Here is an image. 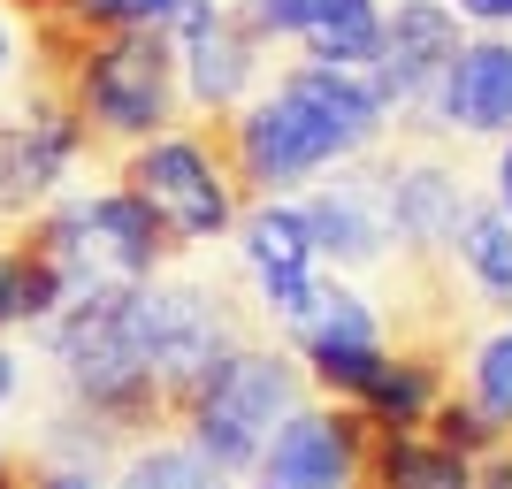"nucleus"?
I'll return each instance as SVG.
<instances>
[{
  "mask_svg": "<svg viewBox=\"0 0 512 489\" xmlns=\"http://www.w3.org/2000/svg\"><path fill=\"white\" fill-rule=\"evenodd\" d=\"M383 130L390 107L367 85V69L291 62L276 85H260L222 123V153H230V176L245 199H299V184L367 161L383 146Z\"/></svg>",
  "mask_w": 512,
  "mask_h": 489,
  "instance_id": "1",
  "label": "nucleus"
},
{
  "mask_svg": "<svg viewBox=\"0 0 512 489\" xmlns=\"http://www.w3.org/2000/svg\"><path fill=\"white\" fill-rule=\"evenodd\" d=\"M46 85L77 107L92 146H146L184 123V85H176V39L169 31H85Z\"/></svg>",
  "mask_w": 512,
  "mask_h": 489,
  "instance_id": "2",
  "label": "nucleus"
},
{
  "mask_svg": "<svg viewBox=\"0 0 512 489\" xmlns=\"http://www.w3.org/2000/svg\"><path fill=\"white\" fill-rule=\"evenodd\" d=\"M299 405H306V367L291 360V344H245L237 360H222L207 383H199V398L184 405L176 436L199 444L214 467L237 482V474L260 467L268 436H276Z\"/></svg>",
  "mask_w": 512,
  "mask_h": 489,
  "instance_id": "3",
  "label": "nucleus"
},
{
  "mask_svg": "<svg viewBox=\"0 0 512 489\" xmlns=\"http://www.w3.org/2000/svg\"><path fill=\"white\" fill-rule=\"evenodd\" d=\"M123 184L161 214V230H169L176 253H192V245H214V237L237 230V214H245V192H237L230 176V153L214 130H161L146 146L123 153Z\"/></svg>",
  "mask_w": 512,
  "mask_h": 489,
  "instance_id": "4",
  "label": "nucleus"
},
{
  "mask_svg": "<svg viewBox=\"0 0 512 489\" xmlns=\"http://www.w3.org/2000/svg\"><path fill=\"white\" fill-rule=\"evenodd\" d=\"M85 153H92V130L77 123V107L54 85L31 92L23 115H0V214L31 222L46 199L69 192V176H77Z\"/></svg>",
  "mask_w": 512,
  "mask_h": 489,
  "instance_id": "5",
  "label": "nucleus"
},
{
  "mask_svg": "<svg viewBox=\"0 0 512 489\" xmlns=\"http://www.w3.org/2000/svg\"><path fill=\"white\" fill-rule=\"evenodd\" d=\"M176 85H184V115L230 123L237 107L268 85V46L245 31L237 0H207L192 23H176Z\"/></svg>",
  "mask_w": 512,
  "mask_h": 489,
  "instance_id": "6",
  "label": "nucleus"
},
{
  "mask_svg": "<svg viewBox=\"0 0 512 489\" xmlns=\"http://www.w3.org/2000/svg\"><path fill=\"white\" fill-rule=\"evenodd\" d=\"M230 237H237V260H245V276H253V291H260V321L291 329L321 298V283H329L299 199H245Z\"/></svg>",
  "mask_w": 512,
  "mask_h": 489,
  "instance_id": "7",
  "label": "nucleus"
},
{
  "mask_svg": "<svg viewBox=\"0 0 512 489\" xmlns=\"http://www.w3.org/2000/svg\"><path fill=\"white\" fill-rule=\"evenodd\" d=\"M467 46V23L451 16L444 0H383V46H375V62H367V85L383 92L390 123L406 115L421 123L428 92L444 85L451 54Z\"/></svg>",
  "mask_w": 512,
  "mask_h": 489,
  "instance_id": "8",
  "label": "nucleus"
},
{
  "mask_svg": "<svg viewBox=\"0 0 512 489\" xmlns=\"http://www.w3.org/2000/svg\"><path fill=\"white\" fill-rule=\"evenodd\" d=\"M360 451H367V413L360 405H314L306 398L291 421L268 436L253 482L268 489H360Z\"/></svg>",
  "mask_w": 512,
  "mask_h": 489,
  "instance_id": "9",
  "label": "nucleus"
},
{
  "mask_svg": "<svg viewBox=\"0 0 512 489\" xmlns=\"http://www.w3.org/2000/svg\"><path fill=\"white\" fill-rule=\"evenodd\" d=\"M260 46H299L321 69H367L383 46V0H237Z\"/></svg>",
  "mask_w": 512,
  "mask_h": 489,
  "instance_id": "10",
  "label": "nucleus"
},
{
  "mask_svg": "<svg viewBox=\"0 0 512 489\" xmlns=\"http://www.w3.org/2000/svg\"><path fill=\"white\" fill-rule=\"evenodd\" d=\"M421 130H436V138H512V31H467L444 85L421 107Z\"/></svg>",
  "mask_w": 512,
  "mask_h": 489,
  "instance_id": "11",
  "label": "nucleus"
},
{
  "mask_svg": "<svg viewBox=\"0 0 512 489\" xmlns=\"http://www.w3.org/2000/svg\"><path fill=\"white\" fill-rule=\"evenodd\" d=\"M383 184V214H390V245H406L413 260H444L459 222L474 214L467 176L451 169L444 153H398L390 169H375Z\"/></svg>",
  "mask_w": 512,
  "mask_h": 489,
  "instance_id": "12",
  "label": "nucleus"
},
{
  "mask_svg": "<svg viewBox=\"0 0 512 489\" xmlns=\"http://www.w3.org/2000/svg\"><path fill=\"white\" fill-rule=\"evenodd\" d=\"M306 230H314V253L321 268H375V260H390V214H383V184H375V169H329V184H314V192L299 199Z\"/></svg>",
  "mask_w": 512,
  "mask_h": 489,
  "instance_id": "13",
  "label": "nucleus"
},
{
  "mask_svg": "<svg viewBox=\"0 0 512 489\" xmlns=\"http://www.w3.org/2000/svg\"><path fill=\"white\" fill-rule=\"evenodd\" d=\"M85 214H92V245H100V260H107V276H115V283H153L176 260L161 214L130 192L123 176H115L107 192H85Z\"/></svg>",
  "mask_w": 512,
  "mask_h": 489,
  "instance_id": "14",
  "label": "nucleus"
},
{
  "mask_svg": "<svg viewBox=\"0 0 512 489\" xmlns=\"http://www.w3.org/2000/svg\"><path fill=\"white\" fill-rule=\"evenodd\" d=\"M444 375H451V344H390L352 405L367 413V428H421L444 398Z\"/></svg>",
  "mask_w": 512,
  "mask_h": 489,
  "instance_id": "15",
  "label": "nucleus"
},
{
  "mask_svg": "<svg viewBox=\"0 0 512 489\" xmlns=\"http://www.w3.org/2000/svg\"><path fill=\"white\" fill-rule=\"evenodd\" d=\"M360 489H474V459L444 451L428 428H367Z\"/></svg>",
  "mask_w": 512,
  "mask_h": 489,
  "instance_id": "16",
  "label": "nucleus"
},
{
  "mask_svg": "<svg viewBox=\"0 0 512 489\" xmlns=\"http://www.w3.org/2000/svg\"><path fill=\"white\" fill-rule=\"evenodd\" d=\"M283 344H291V360H314V352H375V344H390V321L375 314V298H360L352 283L329 276L321 298L283 329Z\"/></svg>",
  "mask_w": 512,
  "mask_h": 489,
  "instance_id": "17",
  "label": "nucleus"
},
{
  "mask_svg": "<svg viewBox=\"0 0 512 489\" xmlns=\"http://www.w3.org/2000/svg\"><path fill=\"white\" fill-rule=\"evenodd\" d=\"M107 489H230V474L169 428V436H138V444L115 459V482Z\"/></svg>",
  "mask_w": 512,
  "mask_h": 489,
  "instance_id": "18",
  "label": "nucleus"
},
{
  "mask_svg": "<svg viewBox=\"0 0 512 489\" xmlns=\"http://www.w3.org/2000/svg\"><path fill=\"white\" fill-rule=\"evenodd\" d=\"M451 260L467 268V283L490 298V306H512V222L490 207V199H474V214L459 222Z\"/></svg>",
  "mask_w": 512,
  "mask_h": 489,
  "instance_id": "19",
  "label": "nucleus"
},
{
  "mask_svg": "<svg viewBox=\"0 0 512 489\" xmlns=\"http://www.w3.org/2000/svg\"><path fill=\"white\" fill-rule=\"evenodd\" d=\"M23 16L31 8H54L62 23L77 31H176V23H192L207 0H16Z\"/></svg>",
  "mask_w": 512,
  "mask_h": 489,
  "instance_id": "20",
  "label": "nucleus"
},
{
  "mask_svg": "<svg viewBox=\"0 0 512 489\" xmlns=\"http://www.w3.org/2000/svg\"><path fill=\"white\" fill-rule=\"evenodd\" d=\"M428 436H436V444L444 451H459V459H474V467H482V459H490L497 444H505V428L490 421V413H482V405L467 398V390H444V398H436V413H428Z\"/></svg>",
  "mask_w": 512,
  "mask_h": 489,
  "instance_id": "21",
  "label": "nucleus"
},
{
  "mask_svg": "<svg viewBox=\"0 0 512 489\" xmlns=\"http://www.w3.org/2000/svg\"><path fill=\"white\" fill-rule=\"evenodd\" d=\"M467 398L512 436V321L474 344V360H467Z\"/></svg>",
  "mask_w": 512,
  "mask_h": 489,
  "instance_id": "22",
  "label": "nucleus"
},
{
  "mask_svg": "<svg viewBox=\"0 0 512 489\" xmlns=\"http://www.w3.org/2000/svg\"><path fill=\"white\" fill-rule=\"evenodd\" d=\"M23 489H107V467H77V459H31Z\"/></svg>",
  "mask_w": 512,
  "mask_h": 489,
  "instance_id": "23",
  "label": "nucleus"
},
{
  "mask_svg": "<svg viewBox=\"0 0 512 489\" xmlns=\"http://www.w3.org/2000/svg\"><path fill=\"white\" fill-rule=\"evenodd\" d=\"M23 321V253H16V237L0 245V329H16Z\"/></svg>",
  "mask_w": 512,
  "mask_h": 489,
  "instance_id": "24",
  "label": "nucleus"
},
{
  "mask_svg": "<svg viewBox=\"0 0 512 489\" xmlns=\"http://www.w3.org/2000/svg\"><path fill=\"white\" fill-rule=\"evenodd\" d=\"M459 23H474V31H505V0H444Z\"/></svg>",
  "mask_w": 512,
  "mask_h": 489,
  "instance_id": "25",
  "label": "nucleus"
},
{
  "mask_svg": "<svg viewBox=\"0 0 512 489\" xmlns=\"http://www.w3.org/2000/svg\"><path fill=\"white\" fill-rule=\"evenodd\" d=\"M490 207L512 222V138H497V169H490Z\"/></svg>",
  "mask_w": 512,
  "mask_h": 489,
  "instance_id": "26",
  "label": "nucleus"
},
{
  "mask_svg": "<svg viewBox=\"0 0 512 489\" xmlns=\"http://www.w3.org/2000/svg\"><path fill=\"white\" fill-rule=\"evenodd\" d=\"M474 489H512V436L482 459V467H474Z\"/></svg>",
  "mask_w": 512,
  "mask_h": 489,
  "instance_id": "27",
  "label": "nucleus"
},
{
  "mask_svg": "<svg viewBox=\"0 0 512 489\" xmlns=\"http://www.w3.org/2000/svg\"><path fill=\"white\" fill-rule=\"evenodd\" d=\"M0 489H23V459L8 444H0Z\"/></svg>",
  "mask_w": 512,
  "mask_h": 489,
  "instance_id": "28",
  "label": "nucleus"
},
{
  "mask_svg": "<svg viewBox=\"0 0 512 489\" xmlns=\"http://www.w3.org/2000/svg\"><path fill=\"white\" fill-rule=\"evenodd\" d=\"M16 69V31H8V16H0V77Z\"/></svg>",
  "mask_w": 512,
  "mask_h": 489,
  "instance_id": "29",
  "label": "nucleus"
},
{
  "mask_svg": "<svg viewBox=\"0 0 512 489\" xmlns=\"http://www.w3.org/2000/svg\"><path fill=\"white\" fill-rule=\"evenodd\" d=\"M505 31H512V0H505Z\"/></svg>",
  "mask_w": 512,
  "mask_h": 489,
  "instance_id": "30",
  "label": "nucleus"
},
{
  "mask_svg": "<svg viewBox=\"0 0 512 489\" xmlns=\"http://www.w3.org/2000/svg\"><path fill=\"white\" fill-rule=\"evenodd\" d=\"M253 489H268V482H253Z\"/></svg>",
  "mask_w": 512,
  "mask_h": 489,
  "instance_id": "31",
  "label": "nucleus"
}]
</instances>
